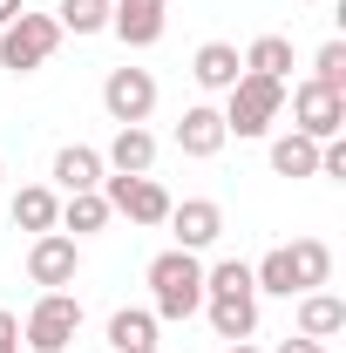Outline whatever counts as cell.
<instances>
[{"label": "cell", "mask_w": 346, "mask_h": 353, "mask_svg": "<svg viewBox=\"0 0 346 353\" xmlns=\"http://www.w3.org/2000/svg\"><path fill=\"white\" fill-rule=\"evenodd\" d=\"M75 333H82V299H75V292H41L34 312H28V326H21V347H34V353H68Z\"/></svg>", "instance_id": "cell-4"}, {"label": "cell", "mask_w": 346, "mask_h": 353, "mask_svg": "<svg viewBox=\"0 0 346 353\" xmlns=\"http://www.w3.org/2000/svg\"><path fill=\"white\" fill-rule=\"evenodd\" d=\"M150 163H156V136L143 130V123H123L116 143L102 150V170L109 176H150Z\"/></svg>", "instance_id": "cell-12"}, {"label": "cell", "mask_w": 346, "mask_h": 353, "mask_svg": "<svg viewBox=\"0 0 346 353\" xmlns=\"http://www.w3.org/2000/svg\"><path fill=\"white\" fill-rule=\"evenodd\" d=\"M272 170H278V176H319V143L299 136V130L272 136Z\"/></svg>", "instance_id": "cell-21"}, {"label": "cell", "mask_w": 346, "mask_h": 353, "mask_svg": "<svg viewBox=\"0 0 346 353\" xmlns=\"http://www.w3.org/2000/svg\"><path fill=\"white\" fill-rule=\"evenodd\" d=\"M319 176H346V136L319 143Z\"/></svg>", "instance_id": "cell-27"}, {"label": "cell", "mask_w": 346, "mask_h": 353, "mask_svg": "<svg viewBox=\"0 0 346 353\" xmlns=\"http://www.w3.org/2000/svg\"><path fill=\"white\" fill-rule=\"evenodd\" d=\"M130 353H156V347H130Z\"/></svg>", "instance_id": "cell-32"}, {"label": "cell", "mask_w": 346, "mask_h": 353, "mask_svg": "<svg viewBox=\"0 0 346 353\" xmlns=\"http://www.w3.org/2000/svg\"><path fill=\"white\" fill-rule=\"evenodd\" d=\"M285 259H292L299 292H319V285L333 279V245H326V238H292V245H285Z\"/></svg>", "instance_id": "cell-19"}, {"label": "cell", "mask_w": 346, "mask_h": 353, "mask_svg": "<svg viewBox=\"0 0 346 353\" xmlns=\"http://www.w3.org/2000/svg\"><path fill=\"white\" fill-rule=\"evenodd\" d=\"M14 14H21V0H0V28H7V21H14Z\"/></svg>", "instance_id": "cell-30"}, {"label": "cell", "mask_w": 346, "mask_h": 353, "mask_svg": "<svg viewBox=\"0 0 346 353\" xmlns=\"http://www.w3.org/2000/svg\"><path fill=\"white\" fill-rule=\"evenodd\" d=\"M224 353H258V347H252V340H231V347H224Z\"/></svg>", "instance_id": "cell-31"}, {"label": "cell", "mask_w": 346, "mask_h": 353, "mask_svg": "<svg viewBox=\"0 0 346 353\" xmlns=\"http://www.w3.org/2000/svg\"><path fill=\"white\" fill-rule=\"evenodd\" d=\"M163 224L176 231V252H211L217 238H224V211H217L211 197H183V204H170Z\"/></svg>", "instance_id": "cell-10"}, {"label": "cell", "mask_w": 346, "mask_h": 353, "mask_svg": "<svg viewBox=\"0 0 346 353\" xmlns=\"http://www.w3.org/2000/svg\"><path fill=\"white\" fill-rule=\"evenodd\" d=\"M150 312L156 319H190V312H204V265L197 252H156L150 259Z\"/></svg>", "instance_id": "cell-1"}, {"label": "cell", "mask_w": 346, "mask_h": 353, "mask_svg": "<svg viewBox=\"0 0 346 353\" xmlns=\"http://www.w3.org/2000/svg\"><path fill=\"white\" fill-rule=\"evenodd\" d=\"M102 109H109L116 130H123V123H150V109H156V75H150V68H109Z\"/></svg>", "instance_id": "cell-6"}, {"label": "cell", "mask_w": 346, "mask_h": 353, "mask_svg": "<svg viewBox=\"0 0 346 353\" xmlns=\"http://www.w3.org/2000/svg\"><path fill=\"white\" fill-rule=\"evenodd\" d=\"M54 21H61V34H102L109 28V0H61Z\"/></svg>", "instance_id": "cell-24"}, {"label": "cell", "mask_w": 346, "mask_h": 353, "mask_svg": "<svg viewBox=\"0 0 346 353\" xmlns=\"http://www.w3.org/2000/svg\"><path fill=\"white\" fill-rule=\"evenodd\" d=\"M231 136H224V116H217L211 102H197V109H183V123H176V150L183 157H217Z\"/></svg>", "instance_id": "cell-13"}, {"label": "cell", "mask_w": 346, "mask_h": 353, "mask_svg": "<svg viewBox=\"0 0 346 353\" xmlns=\"http://www.w3.org/2000/svg\"><path fill=\"white\" fill-rule=\"evenodd\" d=\"M109 197L102 190H75V197H61V224L54 231H75V238H95V231H109Z\"/></svg>", "instance_id": "cell-18"}, {"label": "cell", "mask_w": 346, "mask_h": 353, "mask_svg": "<svg viewBox=\"0 0 346 353\" xmlns=\"http://www.w3.org/2000/svg\"><path fill=\"white\" fill-rule=\"evenodd\" d=\"M312 82H319V88H340V95H346V41H326L319 54H312Z\"/></svg>", "instance_id": "cell-26"}, {"label": "cell", "mask_w": 346, "mask_h": 353, "mask_svg": "<svg viewBox=\"0 0 346 353\" xmlns=\"http://www.w3.org/2000/svg\"><path fill=\"white\" fill-rule=\"evenodd\" d=\"M0 176H7V170H0Z\"/></svg>", "instance_id": "cell-33"}, {"label": "cell", "mask_w": 346, "mask_h": 353, "mask_svg": "<svg viewBox=\"0 0 346 353\" xmlns=\"http://www.w3.org/2000/svg\"><path fill=\"white\" fill-rule=\"evenodd\" d=\"M109 28L123 48H156L170 28V0H109Z\"/></svg>", "instance_id": "cell-9"}, {"label": "cell", "mask_w": 346, "mask_h": 353, "mask_svg": "<svg viewBox=\"0 0 346 353\" xmlns=\"http://www.w3.org/2000/svg\"><path fill=\"white\" fill-rule=\"evenodd\" d=\"M102 150H88V143H68V150H54V183L75 197V190H102Z\"/></svg>", "instance_id": "cell-15"}, {"label": "cell", "mask_w": 346, "mask_h": 353, "mask_svg": "<svg viewBox=\"0 0 346 353\" xmlns=\"http://www.w3.org/2000/svg\"><path fill=\"white\" fill-rule=\"evenodd\" d=\"M238 61H245V75H265V82H285V75H292V41H285V34H258V41L245 48Z\"/></svg>", "instance_id": "cell-20"}, {"label": "cell", "mask_w": 346, "mask_h": 353, "mask_svg": "<svg viewBox=\"0 0 346 353\" xmlns=\"http://www.w3.org/2000/svg\"><path fill=\"white\" fill-rule=\"evenodd\" d=\"M292 130L312 136V143L346 136V95L340 88H319V82H299L292 88Z\"/></svg>", "instance_id": "cell-5"}, {"label": "cell", "mask_w": 346, "mask_h": 353, "mask_svg": "<svg viewBox=\"0 0 346 353\" xmlns=\"http://www.w3.org/2000/svg\"><path fill=\"white\" fill-rule=\"evenodd\" d=\"M224 136H272V123L285 116V82H265V75H238L224 88Z\"/></svg>", "instance_id": "cell-2"}, {"label": "cell", "mask_w": 346, "mask_h": 353, "mask_svg": "<svg viewBox=\"0 0 346 353\" xmlns=\"http://www.w3.org/2000/svg\"><path fill=\"white\" fill-rule=\"evenodd\" d=\"M75 272H82V245H75L68 231H41V238L28 245V279H34L41 292L75 285Z\"/></svg>", "instance_id": "cell-7"}, {"label": "cell", "mask_w": 346, "mask_h": 353, "mask_svg": "<svg viewBox=\"0 0 346 353\" xmlns=\"http://www.w3.org/2000/svg\"><path fill=\"white\" fill-rule=\"evenodd\" d=\"M190 75H197V88L224 95V88L245 75V61H238V48H231V41H204L197 54H190Z\"/></svg>", "instance_id": "cell-16"}, {"label": "cell", "mask_w": 346, "mask_h": 353, "mask_svg": "<svg viewBox=\"0 0 346 353\" xmlns=\"http://www.w3.org/2000/svg\"><path fill=\"white\" fill-rule=\"evenodd\" d=\"M252 285H258V292H272V299H292V292H299V279H292V259H285V245H278V252H265V259L252 265Z\"/></svg>", "instance_id": "cell-23"}, {"label": "cell", "mask_w": 346, "mask_h": 353, "mask_svg": "<svg viewBox=\"0 0 346 353\" xmlns=\"http://www.w3.org/2000/svg\"><path fill=\"white\" fill-rule=\"evenodd\" d=\"M54 48H61V21H54V14H28V7H21V14L0 28V68H7V75H34Z\"/></svg>", "instance_id": "cell-3"}, {"label": "cell", "mask_w": 346, "mask_h": 353, "mask_svg": "<svg viewBox=\"0 0 346 353\" xmlns=\"http://www.w3.org/2000/svg\"><path fill=\"white\" fill-rule=\"evenodd\" d=\"M61 224V197L48 190V183H28V190H14V231H54Z\"/></svg>", "instance_id": "cell-17"}, {"label": "cell", "mask_w": 346, "mask_h": 353, "mask_svg": "<svg viewBox=\"0 0 346 353\" xmlns=\"http://www.w3.org/2000/svg\"><path fill=\"white\" fill-rule=\"evenodd\" d=\"M204 312H211V333L224 347L258 333V292H204Z\"/></svg>", "instance_id": "cell-11"}, {"label": "cell", "mask_w": 346, "mask_h": 353, "mask_svg": "<svg viewBox=\"0 0 346 353\" xmlns=\"http://www.w3.org/2000/svg\"><path fill=\"white\" fill-rule=\"evenodd\" d=\"M278 353H326V347H319V340H299V333H292V340H285Z\"/></svg>", "instance_id": "cell-29"}, {"label": "cell", "mask_w": 346, "mask_h": 353, "mask_svg": "<svg viewBox=\"0 0 346 353\" xmlns=\"http://www.w3.org/2000/svg\"><path fill=\"white\" fill-rule=\"evenodd\" d=\"M0 353H21V319L0 306Z\"/></svg>", "instance_id": "cell-28"}, {"label": "cell", "mask_w": 346, "mask_h": 353, "mask_svg": "<svg viewBox=\"0 0 346 353\" xmlns=\"http://www.w3.org/2000/svg\"><path fill=\"white\" fill-rule=\"evenodd\" d=\"M333 333H346V299H333L326 285L319 292H299V340H333Z\"/></svg>", "instance_id": "cell-14"}, {"label": "cell", "mask_w": 346, "mask_h": 353, "mask_svg": "<svg viewBox=\"0 0 346 353\" xmlns=\"http://www.w3.org/2000/svg\"><path fill=\"white\" fill-rule=\"evenodd\" d=\"M102 197H109V211H123L130 224H163L170 218V190L156 176H102Z\"/></svg>", "instance_id": "cell-8"}, {"label": "cell", "mask_w": 346, "mask_h": 353, "mask_svg": "<svg viewBox=\"0 0 346 353\" xmlns=\"http://www.w3.org/2000/svg\"><path fill=\"white\" fill-rule=\"evenodd\" d=\"M156 312L150 306H123V312H109V340H116V353H130V347H156Z\"/></svg>", "instance_id": "cell-22"}, {"label": "cell", "mask_w": 346, "mask_h": 353, "mask_svg": "<svg viewBox=\"0 0 346 353\" xmlns=\"http://www.w3.org/2000/svg\"><path fill=\"white\" fill-rule=\"evenodd\" d=\"M204 292H258V285H252V265L245 259H217L211 272H204Z\"/></svg>", "instance_id": "cell-25"}]
</instances>
